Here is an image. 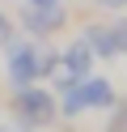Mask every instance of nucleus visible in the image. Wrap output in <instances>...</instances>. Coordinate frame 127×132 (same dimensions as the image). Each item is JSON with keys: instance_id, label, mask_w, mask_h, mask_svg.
Returning a JSON list of instances; mask_svg holds the SVG:
<instances>
[{"instance_id": "1", "label": "nucleus", "mask_w": 127, "mask_h": 132, "mask_svg": "<svg viewBox=\"0 0 127 132\" xmlns=\"http://www.w3.org/2000/svg\"><path fill=\"white\" fill-rule=\"evenodd\" d=\"M51 64H55V55L42 51V47H13V51H8V60H4V77L13 81L17 89H25L38 72H47Z\"/></svg>"}, {"instance_id": "2", "label": "nucleus", "mask_w": 127, "mask_h": 132, "mask_svg": "<svg viewBox=\"0 0 127 132\" xmlns=\"http://www.w3.org/2000/svg\"><path fill=\"white\" fill-rule=\"evenodd\" d=\"M89 43L97 47V55H119V51H127V21H123V17H110L106 26H93V30H89Z\"/></svg>"}, {"instance_id": "3", "label": "nucleus", "mask_w": 127, "mask_h": 132, "mask_svg": "<svg viewBox=\"0 0 127 132\" xmlns=\"http://www.w3.org/2000/svg\"><path fill=\"white\" fill-rule=\"evenodd\" d=\"M76 94H81L85 106H110L114 102V89H110V81H85V85H76Z\"/></svg>"}, {"instance_id": "4", "label": "nucleus", "mask_w": 127, "mask_h": 132, "mask_svg": "<svg viewBox=\"0 0 127 132\" xmlns=\"http://www.w3.org/2000/svg\"><path fill=\"white\" fill-rule=\"evenodd\" d=\"M51 94H21V111L30 115V123H47L51 119Z\"/></svg>"}, {"instance_id": "5", "label": "nucleus", "mask_w": 127, "mask_h": 132, "mask_svg": "<svg viewBox=\"0 0 127 132\" xmlns=\"http://www.w3.org/2000/svg\"><path fill=\"white\" fill-rule=\"evenodd\" d=\"M89 60H93V47H89V43H72V47L64 51V64H68L72 77H81V72L89 68Z\"/></svg>"}, {"instance_id": "6", "label": "nucleus", "mask_w": 127, "mask_h": 132, "mask_svg": "<svg viewBox=\"0 0 127 132\" xmlns=\"http://www.w3.org/2000/svg\"><path fill=\"white\" fill-rule=\"evenodd\" d=\"M4 38H8V17L0 13V47H4Z\"/></svg>"}, {"instance_id": "7", "label": "nucleus", "mask_w": 127, "mask_h": 132, "mask_svg": "<svg viewBox=\"0 0 127 132\" xmlns=\"http://www.w3.org/2000/svg\"><path fill=\"white\" fill-rule=\"evenodd\" d=\"M102 4H106V9H123L127 0H102Z\"/></svg>"}, {"instance_id": "8", "label": "nucleus", "mask_w": 127, "mask_h": 132, "mask_svg": "<svg viewBox=\"0 0 127 132\" xmlns=\"http://www.w3.org/2000/svg\"><path fill=\"white\" fill-rule=\"evenodd\" d=\"M34 4H38V9H47V4H55V0H34Z\"/></svg>"}, {"instance_id": "9", "label": "nucleus", "mask_w": 127, "mask_h": 132, "mask_svg": "<svg viewBox=\"0 0 127 132\" xmlns=\"http://www.w3.org/2000/svg\"><path fill=\"white\" fill-rule=\"evenodd\" d=\"M0 132H4V128H0Z\"/></svg>"}]
</instances>
